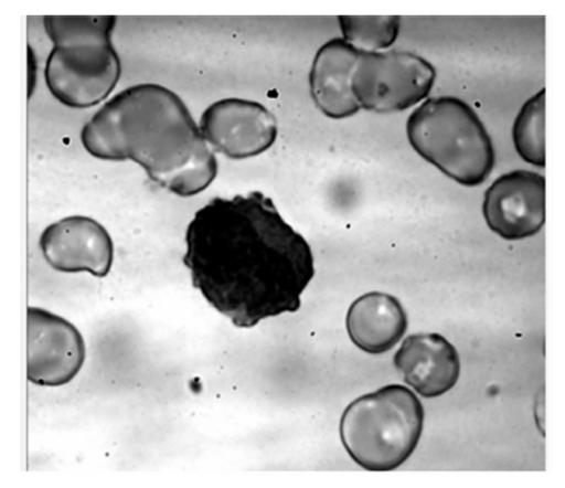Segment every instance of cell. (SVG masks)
Masks as SVG:
<instances>
[{
	"mask_svg": "<svg viewBox=\"0 0 565 488\" xmlns=\"http://www.w3.org/2000/svg\"><path fill=\"white\" fill-rule=\"evenodd\" d=\"M53 49L44 68L50 93L72 108L102 104L121 76V61L113 44L114 15H46Z\"/></svg>",
	"mask_w": 565,
	"mask_h": 488,
	"instance_id": "3957f363",
	"label": "cell"
},
{
	"mask_svg": "<svg viewBox=\"0 0 565 488\" xmlns=\"http://www.w3.org/2000/svg\"><path fill=\"white\" fill-rule=\"evenodd\" d=\"M545 88L523 105L513 129L515 149L529 165L545 167Z\"/></svg>",
	"mask_w": 565,
	"mask_h": 488,
	"instance_id": "9a60e30c",
	"label": "cell"
},
{
	"mask_svg": "<svg viewBox=\"0 0 565 488\" xmlns=\"http://www.w3.org/2000/svg\"><path fill=\"white\" fill-rule=\"evenodd\" d=\"M40 248L50 267L64 274L88 273L106 277L114 264V242L102 223L71 215L49 225Z\"/></svg>",
	"mask_w": 565,
	"mask_h": 488,
	"instance_id": "30bf717a",
	"label": "cell"
},
{
	"mask_svg": "<svg viewBox=\"0 0 565 488\" xmlns=\"http://www.w3.org/2000/svg\"><path fill=\"white\" fill-rule=\"evenodd\" d=\"M393 361L403 381L425 397L450 392L461 373L459 352L439 333L408 337Z\"/></svg>",
	"mask_w": 565,
	"mask_h": 488,
	"instance_id": "8fae6325",
	"label": "cell"
},
{
	"mask_svg": "<svg viewBox=\"0 0 565 488\" xmlns=\"http://www.w3.org/2000/svg\"><path fill=\"white\" fill-rule=\"evenodd\" d=\"M482 212L489 229L501 238L535 236L545 224V178L529 170L501 176L488 189Z\"/></svg>",
	"mask_w": 565,
	"mask_h": 488,
	"instance_id": "9c48e42d",
	"label": "cell"
},
{
	"mask_svg": "<svg viewBox=\"0 0 565 488\" xmlns=\"http://www.w3.org/2000/svg\"><path fill=\"white\" fill-rule=\"evenodd\" d=\"M407 328L406 310L388 294H365L352 304L347 315L349 338L371 356H382L396 347Z\"/></svg>",
	"mask_w": 565,
	"mask_h": 488,
	"instance_id": "4fadbf2b",
	"label": "cell"
},
{
	"mask_svg": "<svg viewBox=\"0 0 565 488\" xmlns=\"http://www.w3.org/2000/svg\"><path fill=\"white\" fill-rule=\"evenodd\" d=\"M436 70L418 54L402 51L362 53L352 78L364 110L391 114L408 110L433 92Z\"/></svg>",
	"mask_w": 565,
	"mask_h": 488,
	"instance_id": "8992f818",
	"label": "cell"
},
{
	"mask_svg": "<svg viewBox=\"0 0 565 488\" xmlns=\"http://www.w3.org/2000/svg\"><path fill=\"white\" fill-rule=\"evenodd\" d=\"M35 65L34 54L31 52V47H29V95L31 96L33 93V87L35 84Z\"/></svg>",
	"mask_w": 565,
	"mask_h": 488,
	"instance_id": "2e32d148",
	"label": "cell"
},
{
	"mask_svg": "<svg viewBox=\"0 0 565 488\" xmlns=\"http://www.w3.org/2000/svg\"><path fill=\"white\" fill-rule=\"evenodd\" d=\"M338 20L343 40L363 53L383 52L399 35L397 15H340Z\"/></svg>",
	"mask_w": 565,
	"mask_h": 488,
	"instance_id": "5bb4252c",
	"label": "cell"
},
{
	"mask_svg": "<svg viewBox=\"0 0 565 488\" xmlns=\"http://www.w3.org/2000/svg\"><path fill=\"white\" fill-rule=\"evenodd\" d=\"M425 410L405 385H387L358 397L340 421V437L355 464L388 473L414 455L423 436Z\"/></svg>",
	"mask_w": 565,
	"mask_h": 488,
	"instance_id": "277c9868",
	"label": "cell"
},
{
	"mask_svg": "<svg viewBox=\"0 0 565 488\" xmlns=\"http://www.w3.org/2000/svg\"><path fill=\"white\" fill-rule=\"evenodd\" d=\"M89 156L137 162L178 197L205 191L218 174L214 151L190 108L172 89L140 84L107 102L81 130Z\"/></svg>",
	"mask_w": 565,
	"mask_h": 488,
	"instance_id": "7a4b0ae2",
	"label": "cell"
},
{
	"mask_svg": "<svg viewBox=\"0 0 565 488\" xmlns=\"http://www.w3.org/2000/svg\"><path fill=\"white\" fill-rule=\"evenodd\" d=\"M86 346L74 323L40 307L26 309V379L39 386L71 383L83 369Z\"/></svg>",
	"mask_w": 565,
	"mask_h": 488,
	"instance_id": "52a82bcc",
	"label": "cell"
},
{
	"mask_svg": "<svg viewBox=\"0 0 565 488\" xmlns=\"http://www.w3.org/2000/svg\"><path fill=\"white\" fill-rule=\"evenodd\" d=\"M362 53L343 39H334L321 46L312 61L311 97L330 119H347L362 108L352 88L354 70Z\"/></svg>",
	"mask_w": 565,
	"mask_h": 488,
	"instance_id": "7c38bea8",
	"label": "cell"
},
{
	"mask_svg": "<svg viewBox=\"0 0 565 488\" xmlns=\"http://www.w3.org/2000/svg\"><path fill=\"white\" fill-rule=\"evenodd\" d=\"M200 129L214 152L233 160L262 156L277 139L271 112L256 102L224 98L203 113Z\"/></svg>",
	"mask_w": 565,
	"mask_h": 488,
	"instance_id": "ba28073f",
	"label": "cell"
},
{
	"mask_svg": "<svg viewBox=\"0 0 565 488\" xmlns=\"http://www.w3.org/2000/svg\"><path fill=\"white\" fill-rule=\"evenodd\" d=\"M407 138L420 158L461 185L486 183L495 168L486 126L460 98L427 99L408 117Z\"/></svg>",
	"mask_w": 565,
	"mask_h": 488,
	"instance_id": "5b68a950",
	"label": "cell"
},
{
	"mask_svg": "<svg viewBox=\"0 0 565 488\" xmlns=\"http://www.w3.org/2000/svg\"><path fill=\"white\" fill-rule=\"evenodd\" d=\"M185 244L193 287L239 329L299 311L316 276L310 244L262 192L212 199L188 225Z\"/></svg>",
	"mask_w": 565,
	"mask_h": 488,
	"instance_id": "6da1fadb",
	"label": "cell"
}]
</instances>
